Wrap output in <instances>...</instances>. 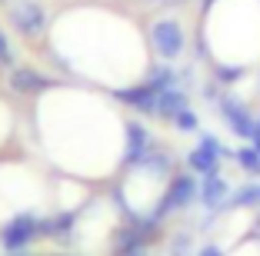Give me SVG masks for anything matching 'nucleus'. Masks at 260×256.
Wrapping results in <instances>:
<instances>
[{"label":"nucleus","instance_id":"6","mask_svg":"<svg viewBox=\"0 0 260 256\" xmlns=\"http://www.w3.org/2000/svg\"><path fill=\"white\" fill-rule=\"evenodd\" d=\"M10 20L14 27L23 33V37H40L47 30V14L40 4H30V0H20L14 10H10Z\"/></svg>","mask_w":260,"mask_h":256},{"label":"nucleus","instance_id":"12","mask_svg":"<svg viewBox=\"0 0 260 256\" xmlns=\"http://www.w3.org/2000/svg\"><path fill=\"white\" fill-rule=\"evenodd\" d=\"M184 106H187V93L180 90V87L157 93V117H160V120H174V117L184 110Z\"/></svg>","mask_w":260,"mask_h":256},{"label":"nucleus","instance_id":"3","mask_svg":"<svg viewBox=\"0 0 260 256\" xmlns=\"http://www.w3.org/2000/svg\"><path fill=\"white\" fill-rule=\"evenodd\" d=\"M217 110H220L223 123L230 127V133L237 136V140H250V136H253V130H257V117H253L237 97H220V100H217Z\"/></svg>","mask_w":260,"mask_h":256},{"label":"nucleus","instance_id":"9","mask_svg":"<svg viewBox=\"0 0 260 256\" xmlns=\"http://www.w3.org/2000/svg\"><path fill=\"white\" fill-rule=\"evenodd\" d=\"M10 90H17V93L50 90V77H44L40 70H34V67H17L14 74H10Z\"/></svg>","mask_w":260,"mask_h":256},{"label":"nucleus","instance_id":"21","mask_svg":"<svg viewBox=\"0 0 260 256\" xmlns=\"http://www.w3.org/2000/svg\"><path fill=\"white\" fill-rule=\"evenodd\" d=\"M10 256H20V253H10Z\"/></svg>","mask_w":260,"mask_h":256},{"label":"nucleus","instance_id":"13","mask_svg":"<svg viewBox=\"0 0 260 256\" xmlns=\"http://www.w3.org/2000/svg\"><path fill=\"white\" fill-rule=\"evenodd\" d=\"M230 206H237V210H253L260 206V183H244L240 190L230 193Z\"/></svg>","mask_w":260,"mask_h":256},{"label":"nucleus","instance_id":"16","mask_svg":"<svg viewBox=\"0 0 260 256\" xmlns=\"http://www.w3.org/2000/svg\"><path fill=\"white\" fill-rule=\"evenodd\" d=\"M170 123H174V127L180 130V133H193V130L200 127V120H197V113H193L190 106H184V110L177 113V117H174V120H170Z\"/></svg>","mask_w":260,"mask_h":256},{"label":"nucleus","instance_id":"20","mask_svg":"<svg viewBox=\"0 0 260 256\" xmlns=\"http://www.w3.org/2000/svg\"><path fill=\"white\" fill-rule=\"evenodd\" d=\"M123 256H150V253H147V246H137V249H130V253H123Z\"/></svg>","mask_w":260,"mask_h":256},{"label":"nucleus","instance_id":"17","mask_svg":"<svg viewBox=\"0 0 260 256\" xmlns=\"http://www.w3.org/2000/svg\"><path fill=\"white\" fill-rule=\"evenodd\" d=\"M0 63L4 67H14V50H10V40L4 37V30H0Z\"/></svg>","mask_w":260,"mask_h":256},{"label":"nucleus","instance_id":"14","mask_svg":"<svg viewBox=\"0 0 260 256\" xmlns=\"http://www.w3.org/2000/svg\"><path fill=\"white\" fill-rule=\"evenodd\" d=\"M147 87H150L153 93L174 90V87H177V74L170 67H157V70H150V77H147Z\"/></svg>","mask_w":260,"mask_h":256},{"label":"nucleus","instance_id":"7","mask_svg":"<svg viewBox=\"0 0 260 256\" xmlns=\"http://www.w3.org/2000/svg\"><path fill=\"white\" fill-rule=\"evenodd\" d=\"M123 133H127V140H123V163H130V166L144 163L153 153V140H150V133H147V127L144 123H127Z\"/></svg>","mask_w":260,"mask_h":256},{"label":"nucleus","instance_id":"11","mask_svg":"<svg viewBox=\"0 0 260 256\" xmlns=\"http://www.w3.org/2000/svg\"><path fill=\"white\" fill-rule=\"evenodd\" d=\"M74 230H77V213H70V210L57 213V216H47L44 223H40V233L44 236H57V240H67Z\"/></svg>","mask_w":260,"mask_h":256},{"label":"nucleus","instance_id":"15","mask_svg":"<svg viewBox=\"0 0 260 256\" xmlns=\"http://www.w3.org/2000/svg\"><path fill=\"white\" fill-rule=\"evenodd\" d=\"M234 160H237V163L244 166V173L260 176V153L253 150V147H240V150L234 153Z\"/></svg>","mask_w":260,"mask_h":256},{"label":"nucleus","instance_id":"2","mask_svg":"<svg viewBox=\"0 0 260 256\" xmlns=\"http://www.w3.org/2000/svg\"><path fill=\"white\" fill-rule=\"evenodd\" d=\"M197 196H200V187H197V180H193V173L174 176L170 187H167V193H164V200L157 203V210H153V216L164 220L167 213H174V210H187Z\"/></svg>","mask_w":260,"mask_h":256},{"label":"nucleus","instance_id":"18","mask_svg":"<svg viewBox=\"0 0 260 256\" xmlns=\"http://www.w3.org/2000/svg\"><path fill=\"white\" fill-rule=\"evenodd\" d=\"M187 243H190V233H180L174 240V249H170V256H187Z\"/></svg>","mask_w":260,"mask_h":256},{"label":"nucleus","instance_id":"8","mask_svg":"<svg viewBox=\"0 0 260 256\" xmlns=\"http://www.w3.org/2000/svg\"><path fill=\"white\" fill-rule=\"evenodd\" d=\"M200 203H204L210 213H217V210H223V206H230V183L223 180L220 173L204 176V183H200Z\"/></svg>","mask_w":260,"mask_h":256},{"label":"nucleus","instance_id":"5","mask_svg":"<svg viewBox=\"0 0 260 256\" xmlns=\"http://www.w3.org/2000/svg\"><path fill=\"white\" fill-rule=\"evenodd\" d=\"M150 40H153V47H157V53H160L164 60H177L180 50H184V30H180V23L167 20V17L150 27Z\"/></svg>","mask_w":260,"mask_h":256},{"label":"nucleus","instance_id":"1","mask_svg":"<svg viewBox=\"0 0 260 256\" xmlns=\"http://www.w3.org/2000/svg\"><path fill=\"white\" fill-rule=\"evenodd\" d=\"M40 223H44V216H37V213H20V216H14L4 230H0L4 249H7V253H23V249L30 246V240L44 236L40 233Z\"/></svg>","mask_w":260,"mask_h":256},{"label":"nucleus","instance_id":"19","mask_svg":"<svg viewBox=\"0 0 260 256\" xmlns=\"http://www.w3.org/2000/svg\"><path fill=\"white\" fill-rule=\"evenodd\" d=\"M197 256H223V253H220V246L207 243V246H200V253H197Z\"/></svg>","mask_w":260,"mask_h":256},{"label":"nucleus","instance_id":"4","mask_svg":"<svg viewBox=\"0 0 260 256\" xmlns=\"http://www.w3.org/2000/svg\"><path fill=\"white\" fill-rule=\"evenodd\" d=\"M223 147L217 136H200V143L187 153V166H190V173H200V176H210L220 170V157H223Z\"/></svg>","mask_w":260,"mask_h":256},{"label":"nucleus","instance_id":"10","mask_svg":"<svg viewBox=\"0 0 260 256\" xmlns=\"http://www.w3.org/2000/svg\"><path fill=\"white\" fill-rule=\"evenodd\" d=\"M114 97L120 100V103L134 106V110H140V113H157V93H153L147 83H140V87H127V90H117Z\"/></svg>","mask_w":260,"mask_h":256},{"label":"nucleus","instance_id":"22","mask_svg":"<svg viewBox=\"0 0 260 256\" xmlns=\"http://www.w3.org/2000/svg\"><path fill=\"white\" fill-rule=\"evenodd\" d=\"M157 4H160V0H157Z\"/></svg>","mask_w":260,"mask_h":256}]
</instances>
